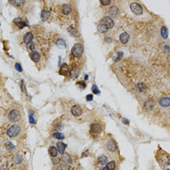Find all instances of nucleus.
<instances>
[{
    "mask_svg": "<svg viewBox=\"0 0 170 170\" xmlns=\"http://www.w3.org/2000/svg\"><path fill=\"white\" fill-rule=\"evenodd\" d=\"M71 54L74 57L78 58V57H81L83 54H84V46L82 45L81 43H77L73 46L71 50Z\"/></svg>",
    "mask_w": 170,
    "mask_h": 170,
    "instance_id": "1",
    "label": "nucleus"
},
{
    "mask_svg": "<svg viewBox=\"0 0 170 170\" xmlns=\"http://www.w3.org/2000/svg\"><path fill=\"white\" fill-rule=\"evenodd\" d=\"M20 132V127L18 125H13L12 126H10L9 128L6 131V134L9 137H17Z\"/></svg>",
    "mask_w": 170,
    "mask_h": 170,
    "instance_id": "2",
    "label": "nucleus"
},
{
    "mask_svg": "<svg viewBox=\"0 0 170 170\" xmlns=\"http://www.w3.org/2000/svg\"><path fill=\"white\" fill-rule=\"evenodd\" d=\"M102 125L100 123H97V122H94L90 125V132L93 135H97L99 133L102 132Z\"/></svg>",
    "mask_w": 170,
    "mask_h": 170,
    "instance_id": "3",
    "label": "nucleus"
},
{
    "mask_svg": "<svg viewBox=\"0 0 170 170\" xmlns=\"http://www.w3.org/2000/svg\"><path fill=\"white\" fill-rule=\"evenodd\" d=\"M20 119V113L18 110H12L8 114V120L12 123H16Z\"/></svg>",
    "mask_w": 170,
    "mask_h": 170,
    "instance_id": "4",
    "label": "nucleus"
},
{
    "mask_svg": "<svg viewBox=\"0 0 170 170\" xmlns=\"http://www.w3.org/2000/svg\"><path fill=\"white\" fill-rule=\"evenodd\" d=\"M130 10H131V12L133 14L137 15V16H139V15H141L143 13V9H142L141 5H139L138 3H132L130 5Z\"/></svg>",
    "mask_w": 170,
    "mask_h": 170,
    "instance_id": "5",
    "label": "nucleus"
},
{
    "mask_svg": "<svg viewBox=\"0 0 170 170\" xmlns=\"http://www.w3.org/2000/svg\"><path fill=\"white\" fill-rule=\"evenodd\" d=\"M106 149L110 152H115L117 150V144L114 141V139H108L106 141Z\"/></svg>",
    "mask_w": 170,
    "mask_h": 170,
    "instance_id": "6",
    "label": "nucleus"
},
{
    "mask_svg": "<svg viewBox=\"0 0 170 170\" xmlns=\"http://www.w3.org/2000/svg\"><path fill=\"white\" fill-rule=\"evenodd\" d=\"M155 105H156V102H155V100L152 98L148 99V100H146L145 101V103H144V110L145 111H151L153 108L155 107Z\"/></svg>",
    "mask_w": 170,
    "mask_h": 170,
    "instance_id": "7",
    "label": "nucleus"
},
{
    "mask_svg": "<svg viewBox=\"0 0 170 170\" xmlns=\"http://www.w3.org/2000/svg\"><path fill=\"white\" fill-rule=\"evenodd\" d=\"M100 21H101L102 23H104L108 29H111L112 27L114 26V21H113V19L110 18V17H104Z\"/></svg>",
    "mask_w": 170,
    "mask_h": 170,
    "instance_id": "8",
    "label": "nucleus"
},
{
    "mask_svg": "<svg viewBox=\"0 0 170 170\" xmlns=\"http://www.w3.org/2000/svg\"><path fill=\"white\" fill-rule=\"evenodd\" d=\"M71 113H72V115H73V116H75V117L81 116V115H82V113H83L82 107H81L80 105H74V106H72Z\"/></svg>",
    "mask_w": 170,
    "mask_h": 170,
    "instance_id": "9",
    "label": "nucleus"
},
{
    "mask_svg": "<svg viewBox=\"0 0 170 170\" xmlns=\"http://www.w3.org/2000/svg\"><path fill=\"white\" fill-rule=\"evenodd\" d=\"M13 22H14V24H15V25H17V26H18V29H22L23 27L26 26V25H27L26 22H25V21H24V20H23V19H22L21 18H15Z\"/></svg>",
    "mask_w": 170,
    "mask_h": 170,
    "instance_id": "10",
    "label": "nucleus"
},
{
    "mask_svg": "<svg viewBox=\"0 0 170 170\" xmlns=\"http://www.w3.org/2000/svg\"><path fill=\"white\" fill-rule=\"evenodd\" d=\"M108 14H109V16H111V17H113V18H116L118 17V15H119V9H118V7L117 6H111L109 10H108Z\"/></svg>",
    "mask_w": 170,
    "mask_h": 170,
    "instance_id": "11",
    "label": "nucleus"
},
{
    "mask_svg": "<svg viewBox=\"0 0 170 170\" xmlns=\"http://www.w3.org/2000/svg\"><path fill=\"white\" fill-rule=\"evenodd\" d=\"M159 103L161 107H169L170 106V98L167 96H164V97H161L159 100Z\"/></svg>",
    "mask_w": 170,
    "mask_h": 170,
    "instance_id": "12",
    "label": "nucleus"
},
{
    "mask_svg": "<svg viewBox=\"0 0 170 170\" xmlns=\"http://www.w3.org/2000/svg\"><path fill=\"white\" fill-rule=\"evenodd\" d=\"M33 38H34V36L32 34V32H27L23 35V42L27 45L31 44V42L33 41Z\"/></svg>",
    "mask_w": 170,
    "mask_h": 170,
    "instance_id": "13",
    "label": "nucleus"
},
{
    "mask_svg": "<svg viewBox=\"0 0 170 170\" xmlns=\"http://www.w3.org/2000/svg\"><path fill=\"white\" fill-rule=\"evenodd\" d=\"M29 55H30V58L32 59V61H34V62H38L40 60V57H41V54H39L37 51L31 52Z\"/></svg>",
    "mask_w": 170,
    "mask_h": 170,
    "instance_id": "14",
    "label": "nucleus"
},
{
    "mask_svg": "<svg viewBox=\"0 0 170 170\" xmlns=\"http://www.w3.org/2000/svg\"><path fill=\"white\" fill-rule=\"evenodd\" d=\"M56 149H57V151L58 153H60L61 155H64L65 154V149H66V145L61 142V141H58L57 143H56Z\"/></svg>",
    "mask_w": 170,
    "mask_h": 170,
    "instance_id": "15",
    "label": "nucleus"
},
{
    "mask_svg": "<svg viewBox=\"0 0 170 170\" xmlns=\"http://www.w3.org/2000/svg\"><path fill=\"white\" fill-rule=\"evenodd\" d=\"M79 73H80V69H79L77 66H74L71 70H70V77H71V79H76V78H78Z\"/></svg>",
    "mask_w": 170,
    "mask_h": 170,
    "instance_id": "16",
    "label": "nucleus"
},
{
    "mask_svg": "<svg viewBox=\"0 0 170 170\" xmlns=\"http://www.w3.org/2000/svg\"><path fill=\"white\" fill-rule=\"evenodd\" d=\"M68 72H69V66H68L67 64H62L61 67H60V69H59V71H58V73H59L60 75H62V76H67Z\"/></svg>",
    "mask_w": 170,
    "mask_h": 170,
    "instance_id": "17",
    "label": "nucleus"
},
{
    "mask_svg": "<svg viewBox=\"0 0 170 170\" xmlns=\"http://www.w3.org/2000/svg\"><path fill=\"white\" fill-rule=\"evenodd\" d=\"M128 40H129V35H128L126 32H124V33L121 34V36H120V41H121L122 44H126V43L128 42Z\"/></svg>",
    "mask_w": 170,
    "mask_h": 170,
    "instance_id": "18",
    "label": "nucleus"
},
{
    "mask_svg": "<svg viewBox=\"0 0 170 170\" xmlns=\"http://www.w3.org/2000/svg\"><path fill=\"white\" fill-rule=\"evenodd\" d=\"M50 16H51V13H50L48 10H43V11L41 12V19H42L43 21L48 20L49 18H50Z\"/></svg>",
    "mask_w": 170,
    "mask_h": 170,
    "instance_id": "19",
    "label": "nucleus"
},
{
    "mask_svg": "<svg viewBox=\"0 0 170 170\" xmlns=\"http://www.w3.org/2000/svg\"><path fill=\"white\" fill-rule=\"evenodd\" d=\"M97 31H98L99 33H105V32L108 31V28L106 27V25L104 23H102L100 21L98 23V25H97Z\"/></svg>",
    "mask_w": 170,
    "mask_h": 170,
    "instance_id": "20",
    "label": "nucleus"
},
{
    "mask_svg": "<svg viewBox=\"0 0 170 170\" xmlns=\"http://www.w3.org/2000/svg\"><path fill=\"white\" fill-rule=\"evenodd\" d=\"M57 154H58V151L56 149V147H54V146H51L49 148V155L52 157V158H54V157H57Z\"/></svg>",
    "mask_w": 170,
    "mask_h": 170,
    "instance_id": "21",
    "label": "nucleus"
},
{
    "mask_svg": "<svg viewBox=\"0 0 170 170\" xmlns=\"http://www.w3.org/2000/svg\"><path fill=\"white\" fill-rule=\"evenodd\" d=\"M71 13V6L70 5H68V4H66V5H63L62 7V14L63 15H69Z\"/></svg>",
    "mask_w": 170,
    "mask_h": 170,
    "instance_id": "22",
    "label": "nucleus"
},
{
    "mask_svg": "<svg viewBox=\"0 0 170 170\" xmlns=\"http://www.w3.org/2000/svg\"><path fill=\"white\" fill-rule=\"evenodd\" d=\"M98 163L100 165H105L108 163V159L106 156H100L98 158Z\"/></svg>",
    "mask_w": 170,
    "mask_h": 170,
    "instance_id": "23",
    "label": "nucleus"
},
{
    "mask_svg": "<svg viewBox=\"0 0 170 170\" xmlns=\"http://www.w3.org/2000/svg\"><path fill=\"white\" fill-rule=\"evenodd\" d=\"M62 160L64 162H66V163H68V164H71L72 163V160H71V158H70V156H69V154H64L63 155V158H62Z\"/></svg>",
    "mask_w": 170,
    "mask_h": 170,
    "instance_id": "24",
    "label": "nucleus"
},
{
    "mask_svg": "<svg viewBox=\"0 0 170 170\" xmlns=\"http://www.w3.org/2000/svg\"><path fill=\"white\" fill-rule=\"evenodd\" d=\"M56 46L58 47V48H65V46H66V44H65V41L63 40V39H61V38H59V39H57V41H56Z\"/></svg>",
    "mask_w": 170,
    "mask_h": 170,
    "instance_id": "25",
    "label": "nucleus"
},
{
    "mask_svg": "<svg viewBox=\"0 0 170 170\" xmlns=\"http://www.w3.org/2000/svg\"><path fill=\"white\" fill-rule=\"evenodd\" d=\"M14 161H15V163H21L22 162V157H21V155L20 154H17L16 156H15V158H14Z\"/></svg>",
    "mask_w": 170,
    "mask_h": 170,
    "instance_id": "26",
    "label": "nucleus"
},
{
    "mask_svg": "<svg viewBox=\"0 0 170 170\" xmlns=\"http://www.w3.org/2000/svg\"><path fill=\"white\" fill-rule=\"evenodd\" d=\"M68 32L71 34L72 36H77L79 35V33H78V30L76 29V28H74V27H69L68 28Z\"/></svg>",
    "mask_w": 170,
    "mask_h": 170,
    "instance_id": "27",
    "label": "nucleus"
},
{
    "mask_svg": "<svg viewBox=\"0 0 170 170\" xmlns=\"http://www.w3.org/2000/svg\"><path fill=\"white\" fill-rule=\"evenodd\" d=\"M161 36H162V38H164V39H166L167 38V36H168V31H167V28L165 26H162L161 27Z\"/></svg>",
    "mask_w": 170,
    "mask_h": 170,
    "instance_id": "28",
    "label": "nucleus"
},
{
    "mask_svg": "<svg viewBox=\"0 0 170 170\" xmlns=\"http://www.w3.org/2000/svg\"><path fill=\"white\" fill-rule=\"evenodd\" d=\"M116 167V162L115 161H109L107 163V169L108 170H115Z\"/></svg>",
    "mask_w": 170,
    "mask_h": 170,
    "instance_id": "29",
    "label": "nucleus"
},
{
    "mask_svg": "<svg viewBox=\"0 0 170 170\" xmlns=\"http://www.w3.org/2000/svg\"><path fill=\"white\" fill-rule=\"evenodd\" d=\"M76 85L80 88L81 90H84V89H86V87H87V84H86L85 81H78Z\"/></svg>",
    "mask_w": 170,
    "mask_h": 170,
    "instance_id": "30",
    "label": "nucleus"
},
{
    "mask_svg": "<svg viewBox=\"0 0 170 170\" xmlns=\"http://www.w3.org/2000/svg\"><path fill=\"white\" fill-rule=\"evenodd\" d=\"M54 138H56V139H58V140H62L64 139V135L61 134V133H59V132H54V134H53Z\"/></svg>",
    "mask_w": 170,
    "mask_h": 170,
    "instance_id": "31",
    "label": "nucleus"
},
{
    "mask_svg": "<svg viewBox=\"0 0 170 170\" xmlns=\"http://www.w3.org/2000/svg\"><path fill=\"white\" fill-rule=\"evenodd\" d=\"M5 146H6V149L9 150V151H12V150L15 149V146L11 143V142H6V143H5Z\"/></svg>",
    "mask_w": 170,
    "mask_h": 170,
    "instance_id": "32",
    "label": "nucleus"
},
{
    "mask_svg": "<svg viewBox=\"0 0 170 170\" xmlns=\"http://www.w3.org/2000/svg\"><path fill=\"white\" fill-rule=\"evenodd\" d=\"M56 170H70V168H69V166L66 165V164H61V165H59V166L57 167Z\"/></svg>",
    "mask_w": 170,
    "mask_h": 170,
    "instance_id": "33",
    "label": "nucleus"
},
{
    "mask_svg": "<svg viewBox=\"0 0 170 170\" xmlns=\"http://www.w3.org/2000/svg\"><path fill=\"white\" fill-rule=\"evenodd\" d=\"M52 161H53L54 165H57V164H59V163H60V159H59V158H57V157H54V158L52 159Z\"/></svg>",
    "mask_w": 170,
    "mask_h": 170,
    "instance_id": "34",
    "label": "nucleus"
},
{
    "mask_svg": "<svg viewBox=\"0 0 170 170\" xmlns=\"http://www.w3.org/2000/svg\"><path fill=\"white\" fill-rule=\"evenodd\" d=\"M137 88H138V90H140V91H144V90H146V86L142 84V83H140V84H138L137 85Z\"/></svg>",
    "mask_w": 170,
    "mask_h": 170,
    "instance_id": "35",
    "label": "nucleus"
},
{
    "mask_svg": "<svg viewBox=\"0 0 170 170\" xmlns=\"http://www.w3.org/2000/svg\"><path fill=\"white\" fill-rule=\"evenodd\" d=\"M91 90H92V92L93 93H95V94H99V90L97 89V87L95 86V85H92V87H91Z\"/></svg>",
    "mask_w": 170,
    "mask_h": 170,
    "instance_id": "36",
    "label": "nucleus"
},
{
    "mask_svg": "<svg viewBox=\"0 0 170 170\" xmlns=\"http://www.w3.org/2000/svg\"><path fill=\"white\" fill-rule=\"evenodd\" d=\"M100 3H101L103 6H108V5L111 3V1H110V0H101Z\"/></svg>",
    "mask_w": 170,
    "mask_h": 170,
    "instance_id": "37",
    "label": "nucleus"
},
{
    "mask_svg": "<svg viewBox=\"0 0 170 170\" xmlns=\"http://www.w3.org/2000/svg\"><path fill=\"white\" fill-rule=\"evenodd\" d=\"M27 49H28V50H31V51L33 52V51H35V45H34V44H32V43H31V44H28Z\"/></svg>",
    "mask_w": 170,
    "mask_h": 170,
    "instance_id": "38",
    "label": "nucleus"
},
{
    "mask_svg": "<svg viewBox=\"0 0 170 170\" xmlns=\"http://www.w3.org/2000/svg\"><path fill=\"white\" fill-rule=\"evenodd\" d=\"M163 168H164V170H170V161H167V162L163 165Z\"/></svg>",
    "mask_w": 170,
    "mask_h": 170,
    "instance_id": "39",
    "label": "nucleus"
},
{
    "mask_svg": "<svg viewBox=\"0 0 170 170\" xmlns=\"http://www.w3.org/2000/svg\"><path fill=\"white\" fill-rule=\"evenodd\" d=\"M15 67L17 68V70H18V72L22 71V68H21V66L19 65V63H16V64H15Z\"/></svg>",
    "mask_w": 170,
    "mask_h": 170,
    "instance_id": "40",
    "label": "nucleus"
},
{
    "mask_svg": "<svg viewBox=\"0 0 170 170\" xmlns=\"http://www.w3.org/2000/svg\"><path fill=\"white\" fill-rule=\"evenodd\" d=\"M55 128H56L58 131H60V130H61V129L63 128V125H62V124H58V125L55 126Z\"/></svg>",
    "mask_w": 170,
    "mask_h": 170,
    "instance_id": "41",
    "label": "nucleus"
},
{
    "mask_svg": "<svg viewBox=\"0 0 170 170\" xmlns=\"http://www.w3.org/2000/svg\"><path fill=\"white\" fill-rule=\"evenodd\" d=\"M86 99H87L88 101H91V100L93 99V95H92V94H88V95L86 96Z\"/></svg>",
    "mask_w": 170,
    "mask_h": 170,
    "instance_id": "42",
    "label": "nucleus"
},
{
    "mask_svg": "<svg viewBox=\"0 0 170 170\" xmlns=\"http://www.w3.org/2000/svg\"><path fill=\"white\" fill-rule=\"evenodd\" d=\"M29 121H30L31 124H33V125L35 124V120H34V118H33V115H30V116H29Z\"/></svg>",
    "mask_w": 170,
    "mask_h": 170,
    "instance_id": "43",
    "label": "nucleus"
},
{
    "mask_svg": "<svg viewBox=\"0 0 170 170\" xmlns=\"http://www.w3.org/2000/svg\"><path fill=\"white\" fill-rule=\"evenodd\" d=\"M118 54H118V57L116 58V61H119V60H120V59L123 57V55H124V54H123V53H118Z\"/></svg>",
    "mask_w": 170,
    "mask_h": 170,
    "instance_id": "44",
    "label": "nucleus"
},
{
    "mask_svg": "<svg viewBox=\"0 0 170 170\" xmlns=\"http://www.w3.org/2000/svg\"><path fill=\"white\" fill-rule=\"evenodd\" d=\"M105 41L108 42V43H111V42H112V39H111L110 37H105Z\"/></svg>",
    "mask_w": 170,
    "mask_h": 170,
    "instance_id": "45",
    "label": "nucleus"
},
{
    "mask_svg": "<svg viewBox=\"0 0 170 170\" xmlns=\"http://www.w3.org/2000/svg\"><path fill=\"white\" fill-rule=\"evenodd\" d=\"M123 122H124V123H125V125H128V124H129V122H128L127 120H125V119H124V120H123Z\"/></svg>",
    "mask_w": 170,
    "mask_h": 170,
    "instance_id": "46",
    "label": "nucleus"
},
{
    "mask_svg": "<svg viewBox=\"0 0 170 170\" xmlns=\"http://www.w3.org/2000/svg\"><path fill=\"white\" fill-rule=\"evenodd\" d=\"M100 170H108V169H107V167H106V168H102V169H100Z\"/></svg>",
    "mask_w": 170,
    "mask_h": 170,
    "instance_id": "47",
    "label": "nucleus"
}]
</instances>
